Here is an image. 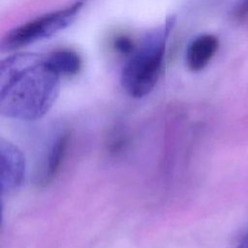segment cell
I'll return each instance as SVG.
<instances>
[{"mask_svg": "<svg viewBox=\"0 0 248 248\" xmlns=\"http://www.w3.org/2000/svg\"><path fill=\"white\" fill-rule=\"evenodd\" d=\"M81 7L82 2L78 1L65 9L41 16L11 30L2 41V49H16L54 35L72 24Z\"/></svg>", "mask_w": 248, "mask_h": 248, "instance_id": "cell-3", "label": "cell"}, {"mask_svg": "<svg viewBox=\"0 0 248 248\" xmlns=\"http://www.w3.org/2000/svg\"><path fill=\"white\" fill-rule=\"evenodd\" d=\"M235 17L243 19L248 16V0H242L234 11Z\"/></svg>", "mask_w": 248, "mask_h": 248, "instance_id": "cell-9", "label": "cell"}, {"mask_svg": "<svg viewBox=\"0 0 248 248\" xmlns=\"http://www.w3.org/2000/svg\"><path fill=\"white\" fill-rule=\"evenodd\" d=\"M172 25L170 18L164 27L148 33L125 63L120 79L130 96L144 97L155 87L162 72L166 42Z\"/></svg>", "mask_w": 248, "mask_h": 248, "instance_id": "cell-2", "label": "cell"}, {"mask_svg": "<svg viewBox=\"0 0 248 248\" xmlns=\"http://www.w3.org/2000/svg\"><path fill=\"white\" fill-rule=\"evenodd\" d=\"M236 248H248V244L243 243V242H240L239 245H238Z\"/></svg>", "mask_w": 248, "mask_h": 248, "instance_id": "cell-11", "label": "cell"}, {"mask_svg": "<svg viewBox=\"0 0 248 248\" xmlns=\"http://www.w3.org/2000/svg\"><path fill=\"white\" fill-rule=\"evenodd\" d=\"M68 140L69 134L67 132H60L56 134L51 140L46 159L40 170V174H38V181L41 184L45 185L48 183L56 175L65 156Z\"/></svg>", "mask_w": 248, "mask_h": 248, "instance_id": "cell-6", "label": "cell"}, {"mask_svg": "<svg viewBox=\"0 0 248 248\" xmlns=\"http://www.w3.org/2000/svg\"><path fill=\"white\" fill-rule=\"evenodd\" d=\"M115 49L120 52L121 54H127V55H131L134 50L136 49L135 45L133 43V41H131L129 38L125 37V36H120L117 37L114 40V44H113Z\"/></svg>", "mask_w": 248, "mask_h": 248, "instance_id": "cell-8", "label": "cell"}, {"mask_svg": "<svg viewBox=\"0 0 248 248\" xmlns=\"http://www.w3.org/2000/svg\"><path fill=\"white\" fill-rule=\"evenodd\" d=\"M218 39L209 34L195 38L186 50V63L190 70L199 72L211 60L218 48Z\"/></svg>", "mask_w": 248, "mask_h": 248, "instance_id": "cell-5", "label": "cell"}, {"mask_svg": "<svg viewBox=\"0 0 248 248\" xmlns=\"http://www.w3.org/2000/svg\"><path fill=\"white\" fill-rule=\"evenodd\" d=\"M241 242H243V243H246V244H248V232L243 236V238H242V240H241Z\"/></svg>", "mask_w": 248, "mask_h": 248, "instance_id": "cell-10", "label": "cell"}, {"mask_svg": "<svg viewBox=\"0 0 248 248\" xmlns=\"http://www.w3.org/2000/svg\"><path fill=\"white\" fill-rule=\"evenodd\" d=\"M46 57L59 76H74L81 68L79 55L71 49H58L52 51Z\"/></svg>", "mask_w": 248, "mask_h": 248, "instance_id": "cell-7", "label": "cell"}, {"mask_svg": "<svg viewBox=\"0 0 248 248\" xmlns=\"http://www.w3.org/2000/svg\"><path fill=\"white\" fill-rule=\"evenodd\" d=\"M60 76L46 56L34 52L12 54L0 64V112L18 120L43 117L55 103Z\"/></svg>", "mask_w": 248, "mask_h": 248, "instance_id": "cell-1", "label": "cell"}, {"mask_svg": "<svg viewBox=\"0 0 248 248\" xmlns=\"http://www.w3.org/2000/svg\"><path fill=\"white\" fill-rule=\"evenodd\" d=\"M1 191L2 195L16 192L25 176V160L21 151L12 142L1 140Z\"/></svg>", "mask_w": 248, "mask_h": 248, "instance_id": "cell-4", "label": "cell"}]
</instances>
